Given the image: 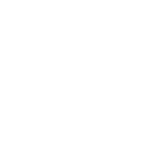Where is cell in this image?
<instances>
[]
</instances>
